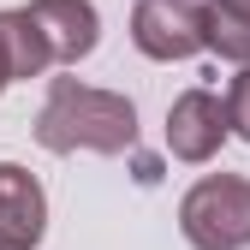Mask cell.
Wrapping results in <instances>:
<instances>
[{
	"instance_id": "cell-9",
	"label": "cell",
	"mask_w": 250,
	"mask_h": 250,
	"mask_svg": "<svg viewBox=\"0 0 250 250\" xmlns=\"http://www.w3.org/2000/svg\"><path fill=\"white\" fill-rule=\"evenodd\" d=\"M6 83H18V72H12V54H6V36H0V89Z\"/></svg>"
},
{
	"instance_id": "cell-7",
	"label": "cell",
	"mask_w": 250,
	"mask_h": 250,
	"mask_svg": "<svg viewBox=\"0 0 250 250\" xmlns=\"http://www.w3.org/2000/svg\"><path fill=\"white\" fill-rule=\"evenodd\" d=\"M208 54L250 66V0H208Z\"/></svg>"
},
{
	"instance_id": "cell-5",
	"label": "cell",
	"mask_w": 250,
	"mask_h": 250,
	"mask_svg": "<svg viewBox=\"0 0 250 250\" xmlns=\"http://www.w3.org/2000/svg\"><path fill=\"white\" fill-rule=\"evenodd\" d=\"M42 232H48L42 179L18 161H0V250H36Z\"/></svg>"
},
{
	"instance_id": "cell-3",
	"label": "cell",
	"mask_w": 250,
	"mask_h": 250,
	"mask_svg": "<svg viewBox=\"0 0 250 250\" xmlns=\"http://www.w3.org/2000/svg\"><path fill=\"white\" fill-rule=\"evenodd\" d=\"M131 42L149 60H191L208 48V6H197V0H137Z\"/></svg>"
},
{
	"instance_id": "cell-2",
	"label": "cell",
	"mask_w": 250,
	"mask_h": 250,
	"mask_svg": "<svg viewBox=\"0 0 250 250\" xmlns=\"http://www.w3.org/2000/svg\"><path fill=\"white\" fill-rule=\"evenodd\" d=\"M179 232L191 250H244L250 244V179L208 173L179 197Z\"/></svg>"
},
{
	"instance_id": "cell-8",
	"label": "cell",
	"mask_w": 250,
	"mask_h": 250,
	"mask_svg": "<svg viewBox=\"0 0 250 250\" xmlns=\"http://www.w3.org/2000/svg\"><path fill=\"white\" fill-rule=\"evenodd\" d=\"M227 125H232V137L250 143V66H238L227 83Z\"/></svg>"
},
{
	"instance_id": "cell-1",
	"label": "cell",
	"mask_w": 250,
	"mask_h": 250,
	"mask_svg": "<svg viewBox=\"0 0 250 250\" xmlns=\"http://www.w3.org/2000/svg\"><path fill=\"white\" fill-rule=\"evenodd\" d=\"M36 143L48 155H125L137 143V107L119 89H96L78 78H48V96L36 113Z\"/></svg>"
},
{
	"instance_id": "cell-6",
	"label": "cell",
	"mask_w": 250,
	"mask_h": 250,
	"mask_svg": "<svg viewBox=\"0 0 250 250\" xmlns=\"http://www.w3.org/2000/svg\"><path fill=\"white\" fill-rule=\"evenodd\" d=\"M30 18L42 30L54 66H78V60H89L96 42H102V18H96L89 0H30Z\"/></svg>"
},
{
	"instance_id": "cell-4",
	"label": "cell",
	"mask_w": 250,
	"mask_h": 250,
	"mask_svg": "<svg viewBox=\"0 0 250 250\" xmlns=\"http://www.w3.org/2000/svg\"><path fill=\"white\" fill-rule=\"evenodd\" d=\"M227 131H232L227 125V102L214 96V89H185L167 107V149H173V161H191V167L214 161Z\"/></svg>"
}]
</instances>
